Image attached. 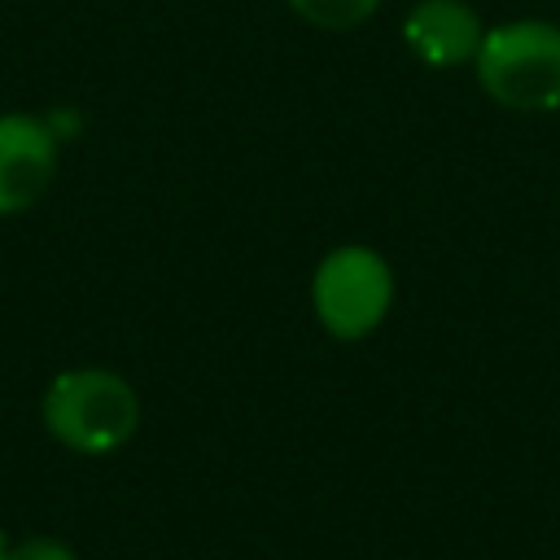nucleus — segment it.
Listing matches in <instances>:
<instances>
[{"label": "nucleus", "instance_id": "423d86ee", "mask_svg": "<svg viewBox=\"0 0 560 560\" xmlns=\"http://www.w3.org/2000/svg\"><path fill=\"white\" fill-rule=\"evenodd\" d=\"M289 9L298 18H306L311 26H324V31H350L359 22H368L381 0H289Z\"/></svg>", "mask_w": 560, "mask_h": 560}, {"label": "nucleus", "instance_id": "6e6552de", "mask_svg": "<svg viewBox=\"0 0 560 560\" xmlns=\"http://www.w3.org/2000/svg\"><path fill=\"white\" fill-rule=\"evenodd\" d=\"M0 560H9V547H4V534H0Z\"/></svg>", "mask_w": 560, "mask_h": 560}, {"label": "nucleus", "instance_id": "20e7f679", "mask_svg": "<svg viewBox=\"0 0 560 560\" xmlns=\"http://www.w3.org/2000/svg\"><path fill=\"white\" fill-rule=\"evenodd\" d=\"M57 171V140L31 114H0V214L35 206Z\"/></svg>", "mask_w": 560, "mask_h": 560}, {"label": "nucleus", "instance_id": "39448f33", "mask_svg": "<svg viewBox=\"0 0 560 560\" xmlns=\"http://www.w3.org/2000/svg\"><path fill=\"white\" fill-rule=\"evenodd\" d=\"M402 35H407V48L424 66L455 70V66H464V61L477 57L486 31H481L477 13L464 0H424V4H416L407 13Z\"/></svg>", "mask_w": 560, "mask_h": 560}, {"label": "nucleus", "instance_id": "7ed1b4c3", "mask_svg": "<svg viewBox=\"0 0 560 560\" xmlns=\"http://www.w3.org/2000/svg\"><path fill=\"white\" fill-rule=\"evenodd\" d=\"M311 293H315L319 324L341 341H359L389 315L394 271L376 249L341 245L319 262Z\"/></svg>", "mask_w": 560, "mask_h": 560}, {"label": "nucleus", "instance_id": "f03ea898", "mask_svg": "<svg viewBox=\"0 0 560 560\" xmlns=\"http://www.w3.org/2000/svg\"><path fill=\"white\" fill-rule=\"evenodd\" d=\"M44 424L61 446L79 455H105V451H118L136 433L140 398L118 372L74 368L48 385Z\"/></svg>", "mask_w": 560, "mask_h": 560}, {"label": "nucleus", "instance_id": "f257e3e1", "mask_svg": "<svg viewBox=\"0 0 560 560\" xmlns=\"http://www.w3.org/2000/svg\"><path fill=\"white\" fill-rule=\"evenodd\" d=\"M490 101L516 114L560 109V26L525 18L481 35L472 57Z\"/></svg>", "mask_w": 560, "mask_h": 560}, {"label": "nucleus", "instance_id": "0eeeda50", "mask_svg": "<svg viewBox=\"0 0 560 560\" xmlns=\"http://www.w3.org/2000/svg\"><path fill=\"white\" fill-rule=\"evenodd\" d=\"M9 560H74V551L57 538H26L9 551Z\"/></svg>", "mask_w": 560, "mask_h": 560}]
</instances>
